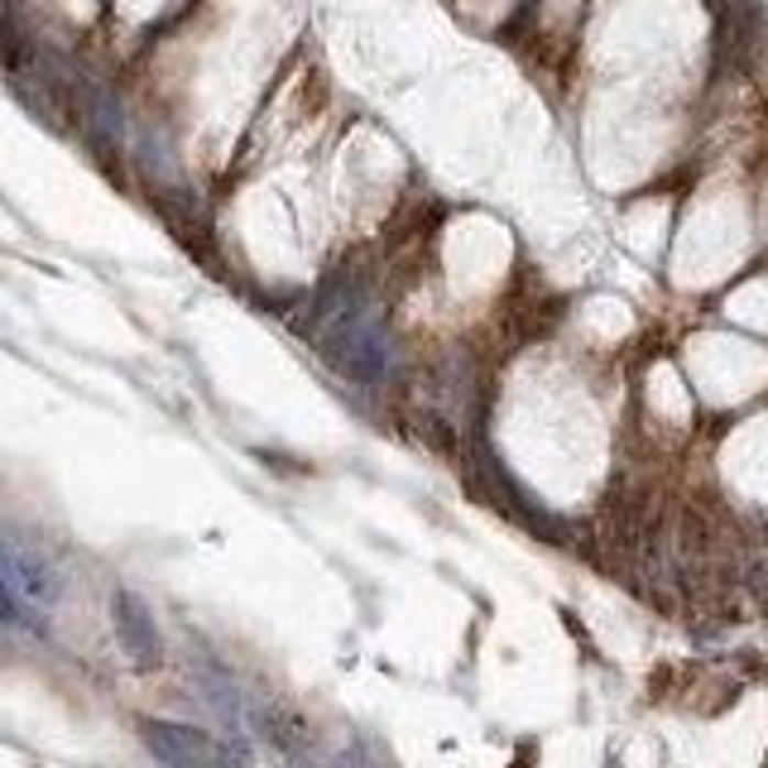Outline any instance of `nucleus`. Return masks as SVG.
<instances>
[{
  "mask_svg": "<svg viewBox=\"0 0 768 768\" xmlns=\"http://www.w3.org/2000/svg\"><path fill=\"white\" fill-rule=\"evenodd\" d=\"M322 355L332 361L341 375L361 380V384H380L390 370V341H384L380 322L365 308H337L322 322Z\"/></svg>",
  "mask_w": 768,
  "mask_h": 768,
  "instance_id": "1",
  "label": "nucleus"
},
{
  "mask_svg": "<svg viewBox=\"0 0 768 768\" xmlns=\"http://www.w3.org/2000/svg\"><path fill=\"white\" fill-rule=\"evenodd\" d=\"M0 572H6V581L15 586V595L30 605L39 619H44V611L63 595V577L53 572V567L39 558L34 548H20V542L0 538Z\"/></svg>",
  "mask_w": 768,
  "mask_h": 768,
  "instance_id": "2",
  "label": "nucleus"
},
{
  "mask_svg": "<svg viewBox=\"0 0 768 768\" xmlns=\"http://www.w3.org/2000/svg\"><path fill=\"white\" fill-rule=\"evenodd\" d=\"M144 739H150L154 759L164 764H207V759H245V749H221L211 745L202 731L193 725H164V721H150L144 725Z\"/></svg>",
  "mask_w": 768,
  "mask_h": 768,
  "instance_id": "3",
  "label": "nucleus"
},
{
  "mask_svg": "<svg viewBox=\"0 0 768 768\" xmlns=\"http://www.w3.org/2000/svg\"><path fill=\"white\" fill-rule=\"evenodd\" d=\"M111 611H116V634H121L125 654L140 658V663H154V658H158V629H154V615L144 611L140 595L116 591Z\"/></svg>",
  "mask_w": 768,
  "mask_h": 768,
  "instance_id": "4",
  "label": "nucleus"
},
{
  "mask_svg": "<svg viewBox=\"0 0 768 768\" xmlns=\"http://www.w3.org/2000/svg\"><path fill=\"white\" fill-rule=\"evenodd\" d=\"M0 629H44V619L20 601L15 586L6 581V572H0Z\"/></svg>",
  "mask_w": 768,
  "mask_h": 768,
  "instance_id": "5",
  "label": "nucleus"
}]
</instances>
